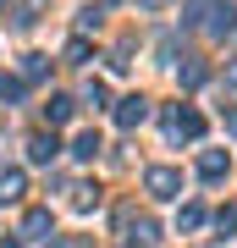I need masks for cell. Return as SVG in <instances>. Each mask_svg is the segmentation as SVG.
<instances>
[{
    "label": "cell",
    "mask_w": 237,
    "mask_h": 248,
    "mask_svg": "<svg viewBox=\"0 0 237 248\" xmlns=\"http://www.w3.org/2000/svg\"><path fill=\"white\" fill-rule=\"evenodd\" d=\"M143 187H149L155 199H176V193H182V177H176L171 166H149V171H143Z\"/></svg>",
    "instance_id": "6da1fadb"
},
{
    "label": "cell",
    "mask_w": 237,
    "mask_h": 248,
    "mask_svg": "<svg viewBox=\"0 0 237 248\" xmlns=\"http://www.w3.org/2000/svg\"><path fill=\"white\" fill-rule=\"evenodd\" d=\"M166 133L171 138H199L204 133V116L199 110H166Z\"/></svg>",
    "instance_id": "7a4b0ae2"
},
{
    "label": "cell",
    "mask_w": 237,
    "mask_h": 248,
    "mask_svg": "<svg viewBox=\"0 0 237 248\" xmlns=\"http://www.w3.org/2000/svg\"><path fill=\"white\" fill-rule=\"evenodd\" d=\"M143 116H149V99L132 94V99H122V105H116V127H138Z\"/></svg>",
    "instance_id": "3957f363"
},
{
    "label": "cell",
    "mask_w": 237,
    "mask_h": 248,
    "mask_svg": "<svg viewBox=\"0 0 237 248\" xmlns=\"http://www.w3.org/2000/svg\"><path fill=\"white\" fill-rule=\"evenodd\" d=\"M55 149H61L55 133H33V138H28V155H33V160H55Z\"/></svg>",
    "instance_id": "277c9868"
},
{
    "label": "cell",
    "mask_w": 237,
    "mask_h": 248,
    "mask_svg": "<svg viewBox=\"0 0 237 248\" xmlns=\"http://www.w3.org/2000/svg\"><path fill=\"white\" fill-rule=\"evenodd\" d=\"M199 177H204V182H215V177H226V155H221V149H210V155L199 160Z\"/></svg>",
    "instance_id": "5b68a950"
},
{
    "label": "cell",
    "mask_w": 237,
    "mask_h": 248,
    "mask_svg": "<svg viewBox=\"0 0 237 248\" xmlns=\"http://www.w3.org/2000/svg\"><path fill=\"white\" fill-rule=\"evenodd\" d=\"M44 122H50V127H61V122H72V99H66V94H55L50 105H44Z\"/></svg>",
    "instance_id": "8992f818"
},
{
    "label": "cell",
    "mask_w": 237,
    "mask_h": 248,
    "mask_svg": "<svg viewBox=\"0 0 237 248\" xmlns=\"http://www.w3.org/2000/svg\"><path fill=\"white\" fill-rule=\"evenodd\" d=\"M44 232H50V210H28V221H22V237H44Z\"/></svg>",
    "instance_id": "52a82bcc"
},
{
    "label": "cell",
    "mask_w": 237,
    "mask_h": 248,
    "mask_svg": "<svg viewBox=\"0 0 237 248\" xmlns=\"http://www.w3.org/2000/svg\"><path fill=\"white\" fill-rule=\"evenodd\" d=\"M99 149H105V143H99V133H78V138H72V155H78V160H94Z\"/></svg>",
    "instance_id": "ba28073f"
},
{
    "label": "cell",
    "mask_w": 237,
    "mask_h": 248,
    "mask_svg": "<svg viewBox=\"0 0 237 248\" xmlns=\"http://www.w3.org/2000/svg\"><path fill=\"white\" fill-rule=\"evenodd\" d=\"M210 33H215V39L237 33V11H232V6H215V22H210Z\"/></svg>",
    "instance_id": "9c48e42d"
},
{
    "label": "cell",
    "mask_w": 237,
    "mask_h": 248,
    "mask_svg": "<svg viewBox=\"0 0 237 248\" xmlns=\"http://www.w3.org/2000/svg\"><path fill=\"white\" fill-rule=\"evenodd\" d=\"M0 199H22V171H6L0 177Z\"/></svg>",
    "instance_id": "30bf717a"
},
{
    "label": "cell",
    "mask_w": 237,
    "mask_h": 248,
    "mask_svg": "<svg viewBox=\"0 0 237 248\" xmlns=\"http://www.w3.org/2000/svg\"><path fill=\"white\" fill-rule=\"evenodd\" d=\"M132 248H149L155 243V221H138V226H132V237H127Z\"/></svg>",
    "instance_id": "8fae6325"
},
{
    "label": "cell",
    "mask_w": 237,
    "mask_h": 248,
    "mask_svg": "<svg viewBox=\"0 0 237 248\" xmlns=\"http://www.w3.org/2000/svg\"><path fill=\"white\" fill-rule=\"evenodd\" d=\"M83 99H88V105L99 110V105H105V99H111V89H105V83H88V89H83Z\"/></svg>",
    "instance_id": "7c38bea8"
},
{
    "label": "cell",
    "mask_w": 237,
    "mask_h": 248,
    "mask_svg": "<svg viewBox=\"0 0 237 248\" xmlns=\"http://www.w3.org/2000/svg\"><path fill=\"white\" fill-rule=\"evenodd\" d=\"M199 221H204V210H199V204H188V210H182V215H176V226H182V232H193Z\"/></svg>",
    "instance_id": "4fadbf2b"
},
{
    "label": "cell",
    "mask_w": 237,
    "mask_h": 248,
    "mask_svg": "<svg viewBox=\"0 0 237 248\" xmlns=\"http://www.w3.org/2000/svg\"><path fill=\"white\" fill-rule=\"evenodd\" d=\"M22 78H44V55H28V61H22Z\"/></svg>",
    "instance_id": "5bb4252c"
},
{
    "label": "cell",
    "mask_w": 237,
    "mask_h": 248,
    "mask_svg": "<svg viewBox=\"0 0 237 248\" xmlns=\"http://www.w3.org/2000/svg\"><path fill=\"white\" fill-rule=\"evenodd\" d=\"M226 127H232V133H237V110H226Z\"/></svg>",
    "instance_id": "9a60e30c"
},
{
    "label": "cell",
    "mask_w": 237,
    "mask_h": 248,
    "mask_svg": "<svg viewBox=\"0 0 237 248\" xmlns=\"http://www.w3.org/2000/svg\"><path fill=\"white\" fill-rule=\"evenodd\" d=\"M143 6H160V0H143Z\"/></svg>",
    "instance_id": "2e32d148"
}]
</instances>
